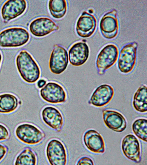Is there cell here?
I'll list each match as a JSON object with an SVG mask.
<instances>
[{
    "label": "cell",
    "mask_w": 147,
    "mask_h": 165,
    "mask_svg": "<svg viewBox=\"0 0 147 165\" xmlns=\"http://www.w3.org/2000/svg\"><path fill=\"white\" fill-rule=\"evenodd\" d=\"M16 62L19 74L24 81L32 84L39 79L41 74L40 67L27 51H20L16 57Z\"/></svg>",
    "instance_id": "obj_1"
},
{
    "label": "cell",
    "mask_w": 147,
    "mask_h": 165,
    "mask_svg": "<svg viewBox=\"0 0 147 165\" xmlns=\"http://www.w3.org/2000/svg\"><path fill=\"white\" fill-rule=\"evenodd\" d=\"M30 34L26 30L20 27L6 29L0 33V46L4 48L17 47L27 43Z\"/></svg>",
    "instance_id": "obj_2"
},
{
    "label": "cell",
    "mask_w": 147,
    "mask_h": 165,
    "mask_svg": "<svg viewBox=\"0 0 147 165\" xmlns=\"http://www.w3.org/2000/svg\"><path fill=\"white\" fill-rule=\"evenodd\" d=\"M119 54L118 47L111 43L104 46L98 55L96 61L97 72L102 75L108 69L116 62Z\"/></svg>",
    "instance_id": "obj_3"
},
{
    "label": "cell",
    "mask_w": 147,
    "mask_h": 165,
    "mask_svg": "<svg viewBox=\"0 0 147 165\" xmlns=\"http://www.w3.org/2000/svg\"><path fill=\"white\" fill-rule=\"evenodd\" d=\"M138 44L135 42L124 46L121 50L118 62L120 71L127 74L131 72L134 68L136 62Z\"/></svg>",
    "instance_id": "obj_4"
},
{
    "label": "cell",
    "mask_w": 147,
    "mask_h": 165,
    "mask_svg": "<svg viewBox=\"0 0 147 165\" xmlns=\"http://www.w3.org/2000/svg\"><path fill=\"white\" fill-rule=\"evenodd\" d=\"M17 137L22 142L30 145L37 144L45 138V135L37 127L28 123L22 124L16 128Z\"/></svg>",
    "instance_id": "obj_5"
},
{
    "label": "cell",
    "mask_w": 147,
    "mask_h": 165,
    "mask_svg": "<svg viewBox=\"0 0 147 165\" xmlns=\"http://www.w3.org/2000/svg\"><path fill=\"white\" fill-rule=\"evenodd\" d=\"M46 155L51 165H65L67 161V154L63 144L57 139L49 142L46 149Z\"/></svg>",
    "instance_id": "obj_6"
},
{
    "label": "cell",
    "mask_w": 147,
    "mask_h": 165,
    "mask_svg": "<svg viewBox=\"0 0 147 165\" xmlns=\"http://www.w3.org/2000/svg\"><path fill=\"white\" fill-rule=\"evenodd\" d=\"M42 98L51 104H57L64 102L67 94L64 88L60 84L54 82H48L40 91Z\"/></svg>",
    "instance_id": "obj_7"
},
{
    "label": "cell",
    "mask_w": 147,
    "mask_h": 165,
    "mask_svg": "<svg viewBox=\"0 0 147 165\" xmlns=\"http://www.w3.org/2000/svg\"><path fill=\"white\" fill-rule=\"evenodd\" d=\"M68 63V56L66 50L59 45H54L49 61L51 71L55 74H60L66 69Z\"/></svg>",
    "instance_id": "obj_8"
},
{
    "label": "cell",
    "mask_w": 147,
    "mask_h": 165,
    "mask_svg": "<svg viewBox=\"0 0 147 165\" xmlns=\"http://www.w3.org/2000/svg\"><path fill=\"white\" fill-rule=\"evenodd\" d=\"M117 11L113 9L105 13L100 22V28L103 36L108 39H112L117 35L119 24Z\"/></svg>",
    "instance_id": "obj_9"
},
{
    "label": "cell",
    "mask_w": 147,
    "mask_h": 165,
    "mask_svg": "<svg viewBox=\"0 0 147 165\" xmlns=\"http://www.w3.org/2000/svg\"><path fill=\"white\" fill-rule=\"evenodd\" d=\"M58 25L52 20L46 17L36 18L32 21L29 26V30L31 34L37 37H42L51 32L57 30Z\"/></svg>",
    "instance_id": "obj_10"
},
{
    "label": "cell",
    "mask_w": 147,
    "mask_h": 165,
    "mask_svg": "<svg viewBox=\"0 0 147 165\" xmlns=\"http://www.w3.org/2000/svg\"><path fill=\"white\" fill-rule=\"evenodd\" d=\"M25 0H9L2 6L1 13L3 20L6 22L15 19L22 14L27 8Z\"/></svg>",
    "instance_id": "obj_11"
},
{
    "label": "cell",
    "mask_w": 147,
    "mask_h": 165,
    "mask_svg": "<svg viewBox=\"0 0 147 165\" xmlns=\"http://www.w3.org/2000/svg\"><path fill=\"white\" fill-rule=\"evenodd\" d=\"M121 148L123 154L127 158L136 162L141 160V147L138 139L134 135H126L122 139Z\"/></svg>",
    "instance_id": "obj_12"
},
{
    "label": "cell",
    "mask_w": 147,
    "mask_h": 165,
    "mask_svg": "<svg viewBox=\"0 0 147 165\" xmlns=\"http://www.w3.org/2000/svg\"><path fill=\"white\" fill-rule=\"evenodd\" d=\"M97 20L95 16L84 11L77 21L76 30L80 36L88 38L94 33L97 26Z\"/></svg>",
    "instance_id": "obj_13"
},
{
    "label": "cell",
    "mask_w": 147,
    "mask_h": 165,
    "mask_svg": "<svg viewBox=\"0 0 147 165\" xmlns=\"http://www.w3.org/2000/svg\"><path fill=\"white\" fill-rule=\"evenodd\" d=\"M102 113L104 123L109 129L116 132H121L126 128V119L119 112L105 109L103 110Z\"/></svg>",
    "instance_id": "obj_14"
},
{
    "label": "cell",
    "mask_w": 147,
    "mask_h": 165,
    "mask_svg": "<svg viewBox=\"0 0 147 165\" xmlns=\"http://www.w3.org/2000/svg\"><path fill=\"white\" fill-rule=\"evenodd\" d=\"M114 94V90L112 86L108 84L101 85L94 91L88 103L97 107L105 106L111 100Z\"/></svg>",
    "instance_id": "obj_15"
},
{
    "label": "cell",
    "mask_w": 147,
    "mask_h": 165,
    "mask_svg": "<svg viewBox=\"0 0 147 165\" xmlns=\"http://www.w3.org/2000/svg\"><path fill=\"white\" fill-rule=\"evenodd\" d=\"M89 53L88 46L85 42L82 41L75 43L69 51L70 63L75 66L83 65L87 61Z\"/></svg>",
    "instance_id": "obj_16"
},
{
    "label": "cell",
    "mask_w": 147,
    "mask_h": 165,
    "mask_svg": "<svg viewBox=\"0 0 147 165\" xmlns=\"http://www.w3.org/2000/svg\"><path fill=\"white\" fill-rule=\"evenodd\" d=\"M41 116L46 125L58 132L61 131L64 120L61 113L58 109L52 106L46 107L42 111Z\"/></svg>",
    "instance_id": "obj_17"
},
{
    "label": "cell",
    "mask_w": 147,
    "mask_h": 165,
    "mask_svg": "<svg viewBox=\"0 0 147 165\" xmlns=\"http://www.w3.org/2000/svg\"><path fill=\"white\" fill-rule=\"evenodd\" d=\"M84 143L90 151L95 153H103L105 152V144L101 135L96 131L88 130L83 136Z\"/></svg>",
    "instance_id": "obj_18"
},
{
    "label": "cell",
    "mask_w": 147,
    "mask_h": 165,
    "mask_svg": "<svg viewBox=\"0 0 147 165\" xmlns=\"http://www.w3.org/2000/svg\"><path fill=\"white\" fill-rule=\"evenodd\" d=\"M133 106L137 111L141 112L147 111V88L145 84L139 88L135 93L132 102Z\"/></svg>",
    "instance_id": "obj_19"
},
{
    "label": "cell",
    "mask_w": 147,
    "mask_h": 165,
    "mask_svg": "<svg viewBox=\"0 0 147 165\" xmlns=\"http://www.w3.org/2000/svg\"><path fill=\"white\" fill-rule=\"evenodd\" d=\"M19 101L15 95L10 93L0 95V113H9L18 107Z\"/></svg>",
    "instance_id": "obj_20"
},
{
    "label": "cell",
    "mask_w": 147,
    "mask_h": 165,
    "mask_svg": "<svg viewBox=\"0 0 147 165\" xmlns=\"http://www.w3.org/2000/svg\"><path fill=\"white\" fill-rule=\"evenodd\" d=\"M48 7L50 13L53 18H61L66 13L67 2L65 0H50L49 1Z\"/></svg>",
    "instance_id": "obj_21"
},
{
    "label": "cell",
    "mask_w": 147,
    "mask_h": 165,
    "mask_svg": "<svg viewBox=\"0 0 147 165\" xmlns=\"http://www.w3.org/2000/svg\"><path fill=\"white\" fill-rule=\"evenodd\" d=\"M37 158L35 154L30 148L27 147L17 157L15 164L16 165H35Z\"/></svg>",
    "instance_id": "obj_22"
},
{
    "label": "cell",
    "mask_w": 147,
    "mask_h": 165,
    "mask_svg": "<svg viewBox=\"0 0 147 165\" xmlns=\"http://www.w3.org/2000/svg\"><path fill=\"white\" fill-rule=\"evenodd\" d=\"M147 120L144 118H139L136 120L132 125L134 133L139 139L146 142L147 139Z\"/></svg>",
    "instance_id": "obj_23"
},
{
    "label": "cell",
    "mask_w": 147,
    "mask_h": 165,
    "mask_svg": "<svg viewBox=\"0 0 147 165\" xmlns=\"http://www.w3.org/2000/svg\"><path fill=\"white\" fill-rule=\"evenodd\" d=\"M9 136L8 129L4 125L0 124V141L7 139Z\"/></svg>",
    "instance_id": "obj_24"
},
{
    "label": "cell",
    "mask_w": 147,
    "mask_h": 165,
    "mask_svg": "<svg viewBox=\"0 0 147 165\" xmlns=\"http://www.w3.org/2000/svg\"><path fill=\"white\" fill-rule=\"evenodd\" d=\"M77 165H94V164L91 158L88 157L84 156L78 160Z\"/></svg>",
    "instance_id": "obj_25"
},
{
    "label": "cell",
    "mask_w": 147,
    "mask_h": 165,
    "mask_svg": "<svg viewBox=\"0 0 147 165\" xmlns=\"http://www.w3.org/2000/svg\"><path fill=\"white\" fill-rule=\"evenodd\" d=\"M8 151L7 148L5 146L0 144V161L4 158Z\"/></svg>",
    "instance_id": "obj_26"
},
{
    "label": "cell",
    "mask_w": 147,
    "mask_h": 165,
    "mask_svg": "<svg viewBox=\"0 0 147 165\" xmlns=\"http://www.w3.org/2000/svg\"><path fill=\"white\" fill-rule=\"evenodd\" d=\"M46 81L43 79L39 80L37 82V86L39 88L43 87L46 84Z\"/></svg>",
    "instance_id": "obj_27"
},
{
    "label": "cell",
    "mask_w": 147,
    "mask_h": 165,
    "mask_svg": "<svg viewBox=\"0 0 147 165\" xmlns=\"http://www.w3.org/2000/svg\"><path fill=\"white\" fill-rule=\"evenodd\" d=\"M2 55L1 51H0V67L1 65V62L2 60Z\"/></svg>",
    "instance_id": "obj_28"
}]
</instances>
